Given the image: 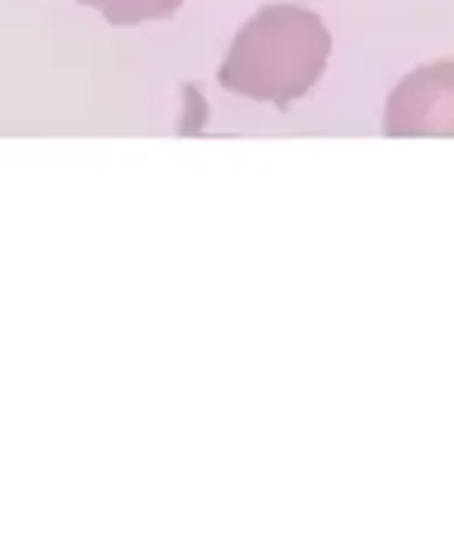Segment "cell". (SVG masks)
I'll return each instance as SVG.
<instances>
[{"mask_svg": "<svg viewBox=\"0 0 454 551\" xmlns=\"http://www.w3.org/2000/svg\"><path fill=\"white\" fill-rule=\"evenodd\" d=\"M330 54L332 34L313 9L267 4L236 32L219 68V86L287 111L313 91Z\"/></svg>", "mask_w": 454, "mask_h": 551, "instance_id": "6da1fadb", "label": "cell"}, {"mask_svg": "<svg viewBox=\"0 0 454 551\" xmlns=\"http://www.w3.org/2000/svg\"><path fill=\"white\" fill-rule=\"evenodd\" d=\"M387 136H454V60L406 74L387 100Z\"/></svg>", "mask_w": 454, "mask_h": 551, "instance_id": "7a4b0ae2", "label": "cell"}, {"mask_svg": "<svg viewBox=\"0 0 454 551\" xmlns=\"http://www.w3.org/2000/svg\"><path fill=\"white\" fill-rule=\"evenodd\" d=\"M80 4L97 9L111 26H136L145 20L174 18L185 0H80Z\"/></svg>", "mask_w": 454, "mask_h": 551, "instance_id": "3957f363", "label": "cell"}]
</instances>
